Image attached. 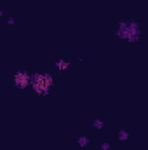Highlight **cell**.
<instances>
[{
    "mask_svg": "<svg viewBox=\"0 0 148 150\" xmlns=\"http://www.w3.org/2000/svg\"><path fill=\"white\" fill-rule=\"evenodd\" d=\"M32 84H33V89L37 91V93H47L49 89H51V84H52V79L49 77V75L45 74H38L33 77V80H32Z\"/></svg>",
    "mask_w": 148,
    "mask_h": 150,
    "instance_id": "obj_1",
    "label": "cell"
},
{
    "mask_svg": "<svg viewBox=\"0 0 148 150\" xmlns=\"http://www.w3.org/2000/svg\"><path fill=\"white\" fill-rule=\"evenodd\" d=\"M118 33L122 37H127L129 40H136V38L140 37V30H138L136 25H122Z\"/></svg>",
    "mask_w": 148,
    "mask_h": 150,
    "instance_id": "obj_2",
    "label": "cell"
},
{
    "mask_svg": "<svg viewBox=\"0 0 148 150\" xmlns=\"http://www.w3.org/2000/svg\"><path fill=\"white\" fill-rule=\"evenodd\" d=\"M28 80H30V77L26 74H18L16 75V84H18L19 87H25V86L28 84Z\"/></svg>",
    "mask_w": 148,
    "mask_h": 150,
    "instance_id": "obj_3",
    "label": "cell"
}]
</instances>
